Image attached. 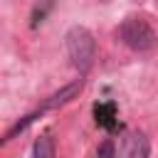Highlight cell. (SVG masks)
Listing matches in <instances>:
<instances>
[{
  "mask_svg": "<svg viewBox=\"0 0 158 158\" xmlns=\"http://www.w3.org/2000/svg\"><path fill=\"white\" fill-rule=\"evenodd\" d=\"M64 40H67V54H69L72 64L79 72H86L91 67V62H94V54H96V40H94V35L86 27L74 25V27H69V32H67Z\"/></svg>",
  "mask_w": 158,
  "mask_h": 158,
  "instance_id": "obj_1",
  "label": "cell"
},
{
  "mask_svg": "<svg viewBox=\"0 0 158 158\" xmlns=\"http://www.w3.org/2000/svg\"><path fill=\"white\" fill-rule=\"evenodd\" d=\"M116 35H118V40L128 47V49H133V52H146V49H151L153 44H156V32H153V27L146 22V20H141V17H128V20H123L121 25H118V30H116Z\"/></svg>",
  "mask_w": 158,
  "mask_h": 158,
  "instance_id": "obj_2",
  "label": "cell"
},
{
  "mask_svg": "<svg viewBox=\"0 0 158 158\" xmlns=\"http://www.w3.org/2000/svg\"><path fill=\"white\" fill-rule=\"evenodd\" d=\"M81 89H84V79H74V81H69L67 86H62V89H57L54 94H49V96L44 99L42 109H57V106H64V104H69L72 99H77Z\"/></svg>",
  "mask_w": 158,
  "mask_h": 158,
  "instance_id": "obj_3",
  "label": "cell"
},
{
  "mask_svg": "<svg viewBox=\"0 0 158 158\" xmlns=\"http://www.w3.org/2000/svg\"><path fill=\"white\" fill-rule=\"evenodd\" d=\"M123 156H126V158H148V156H151V143H148V138H146L141 131L131 133V136L126 138Z\"/></svg>",
  "mask_w": 158,
  "mask_h": 158,
  "instance_id": "obj_4",
  "label": "cell"
},
{
  "mask_svg": "<svg viewBox=\"0 0 158 158\" xmlns=\"http://www.w3.org/2000/svg\"><path fill=\"white\" fill-rule=\"evenodd\" d=\"M94 116H96V123L104 126V128H114L116 126V104L114 101H104V104H96L94 106Z\"/></svg>",
  "mask_w": 158,
  "mask_h": 158,
  "instance_id": "obj_5",
  "label": "cell"
},
{
  "mask_svg": "<svg viewBox=\"0 0 158 158\" xmlns=\"http://www.w3.org/2000/svg\"><path fill=\"white\" fill-rule=\"evenodd\" d=\"M32 158H54V143L49 136H40L32 148Z\"/></svg>",
  "mask_w": 158,
  "mask_h": 158,
  "instance_id": "obj_6",
  "label": "cell"
},
{
  "mask_svg": "<svg viewBox=\"0 0 158 158\" xmlns=\"http://www.w3.org/2000/svg\"><path fill=\"white\" fill-rule=\"evenodd\" d=\"M37 116H40V114L35 111V114H30V116H25L22 121H17V123H15V126H12V128H10L7 133H5V141H7V138H12L15 133H20V131H25V128H27V126H30V123H32V121L37 118Z\"/></svg>",
  "mask_w": 158,
  "mask_h": 158,
  "instance_id": "obj_7",
  "label": "cell"
},
{
  "mask_svg": "<svg viewBox=\"0 0 158 158\" xmlns=\"http://www.w3.org/2000/svg\"><path fill=\"white\" fill-rule=\"evenodd\" d=\"M96 156H99V158H114V156H116L114 141H111V138L101 141V143H99V148H96Z\"/></svg>",
  "mask_w": 158,
  "mask_h": 158,
  "instance_id": "obj_8",
  "label": "cell"
}]
</instances>
